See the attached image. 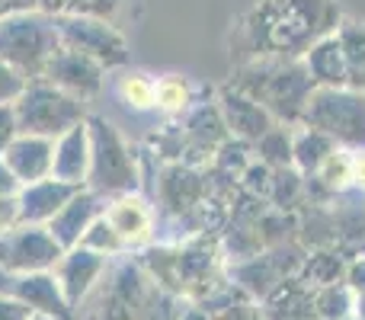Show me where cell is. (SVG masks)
<instances>
[{
	"mask_svg": "<svg viewBox=\"0 0 365 320\" xmlns=\"http://www.w3.org/2000/svg\"><path fill=\"white\" fill-rule=\"evenodd\" d=\"M128 0H71L68 13L74 16H90V19H103V23L119 26V16L125 13Z\"/></svg>",
	"mask_w": 365,
	"mask_h": 320,
	"instance_id": "cell-26",
	"label": "cell"
},
{
	"mask_svg": "<svg viewBox=\"0 0 365 320\" xmlns=\"http://www.w3.org/2000/svg\"><path fill=\"white\" fill-rule=\"evenodd\" d=\"M32 320H48V317H32Z\"/></svg>",
	"mask_w": 365,
	"mask_h": 320,
	"instance_id": "cell-37",
	"label": "cell"
},
{
	"mask_svg": "<svg viewBox=\"0 0 365 320\" xmlns=\"http://www.w3.org/2000/svg\"><path fill=\"white\" fill-rule=\"evenodd\" d=\"M90 132V173L87 189L100 199L138 192L141 186V158L132 151L125 135L103 115H87Z\"/></svg>",
	"mask_w": 365,
	"mask_h": 320,
	"instance_id": "cell-4",
	"label": "cell"
},
{
	"mask_svg": "<svg viewBox=\"0 0 365 320\" xmlns=\"http://www.w3.org/2000/svg\"><path fill=\"white\" fill-rule=\"evenodd\" d=\"M38 0H4V13H16V10H38Z\"/></svg>",
	"mask_w": 365,
	"mask_h": 320,
	"instance_id": "cell-35",
	"label": "cell"
},
{
	"mask_svg": "<svg viewBox=\"0 0 365 320\" xmlns=\"http://www.w3.org/2000/svg\"><path fill=\"white\" fill-rule=\"evenodd\" d=\"M81 192L77 186L61 180H42L23 186L16 195V224H36V227H48V221L68 205L74 195Z\"/></svg>",
	"mask_w": 365,
	"mask_h": 320,
	"instance_id": "cell-15",
	"label": "cell"
},
{
	"mask_svg": "<svg viewBox=\"0 0 365 320\" xmlns=\"http://www.w3.org/2000/svg\"><path fill=\"white\" fill-rule=\"evenodd\" d=\"M192 103H195V93H192V87H189L186 77H180V74L158 77V109L160 113H167L170 119H177V115L189 113Z\"/></svg>",
	"mask_w": 365,
	"mask_h": 320,
	"instance_id": "cell-23",
	"label": "cell"
},
{
	"mask_svg": "<svg viewBox=\"0 0 365 320\" xmlns=\"http://www.w3.org/2000/svg\"><path fill=\"white\" fill-rule=\"evenodd\" d=\"M336 42L343 51V64H346V87L365 93V23L343 19L336 29Z\"/></svg>",
	"mask_w": 365,
	"mask_h": 320,
	"instance_id": "cell-20",
	"label": "cell"
},
{
	"mask_svg": "<svg viewBox=\"0 0 365 320\" xmlns=\"http://www.w3.org/2000/svg\"><path fill=\"white\" fill-rule=\"evenodd\" d=\"M336 145L327 138V135L314 132V128H304L302 132H295V138H292V163L298 167V173L302 176H314L317 167H321L324 160H327V154H334Z\"/></svg>",
	"mask_w": 365,
	"mask_h": 320,
	"instance_id": "cell-21",
	"label": "cell"
},
{
	"mask_svg": "<svg viewBox=\"0 0 365 320\" xmlns=\"http://www.w3.org/2000/svg\"><path fill=\"white\" fill-rule=\"evenodd\" d=\"M13 113H16L19 135H38V138H51V141H58L64 132L87 122L90 115L81 100L51 87L48 81L26 83L19 100L13 103Z\"/></svg>",
	"mask_w": 365,
	"mask_h": 320,
	"instance_id": "cell-6",
	"label": "cell"
},
{
	"mask_svg": "<svg viewBox=\"0 0 365 320\" xmlns=\"http://www.w3.org/2000/svg\"><path fill=\"white\" fill-rule=\"evenodd\" d=\"M0 295L16 298L36 317L77 320V311L64 301L55 272H26V276H4L0 272Z\"/></svg>",
	"mask_w": 365,
	"mask_h": 320,
	"instance_id": "cell-10",
	"label": "cell"
},
{
	"mask_svg": "<svg viewBox=\"0 0 365 320\" xmlns=\"http://www.w3.org/2000/svg\"><path fill=\"white\" fill-rule=\"evenodd\" d=\"M58 51L61 36L55 16L42 10H16L0 16V58L23 81H42Z\"/></svg>",
	"mask_w": 365,
	"mask_h": 320,
	"instance_id": "cell-3",
	"label": "cell"
},
{
	"mask_svg": "<svg viewBox=\"0 0 365 320\" xmlns=\"http://www.w3.org/2000/svg\"><path fill=\"white\" fill-rule=\"evenodd\" d=\"M177 320H208V311L205 308H189V311H182V314H177Z\"/></svg>",
	"mask_w": 365,
	"mask_h": 320,
	"instance_id": "cell-36",
	"label": "cell"
},
{
	"mask_svg": "<svg viewBox=\"0 0 365 320\" xmlns=\"http://www.w3.org/2000/svg\"><path fill=\"white\" fill-rule=\"evenodd\" d=\"M16 138H19L16 113H13V106H6V103H0V158H4V154H6V148H10Z\"/></svg>",
	"mask_w": 365,
	"mask_h": 320,
	"instance_id": "cell-29",
	"label": "cell"
},
{
	"mask_svg": "<svg viewBox=\"0 0 365 320\" xmlns=\"http://www.w3.org/2000/svg\"><path fill=\"white\" fill-rule=\"evenodd\" d=\"M16 224V199H0V234Z\"/></svg>",
	"mask_w": 365,
	"mask_h": 320,
	"instance_id": "cell-32",
	"label": "cell"
},
{
	"mask_svg": "<svg viewBox=\"0 0 365 320\" xmlns=\"http://www.w3.org/2000/svg\"><path fill=\"white\" fill-rule=\"evenodd\" d=\"M103 218H106L109 227L119 234L125 253L145 250V247H151V240L158 237V218H154V208L141 192H128V195H115V199H109Z\"/></svg>",
	"mask_w": 365,
	"mask_h": 320,
	"instance_id": "cell-12",
	"label": "cell"
},
{
	"mask_svg": "<svg viewBox=\"0 0 365 320\" xmlns=\"http://www.w3.org/2000/svg\"><path fill=\"white\" fill-rule=\"evenodd\" d=\"M308 77L314 81V87H327V90H340L346 87V64H343V51L336 42V32L314 45L308 55L302 58Z\"/></svg>",
	"mask_w": 365,
	"mask_h": 320,
	"instance_id": "cell-19",
	"label": "cell"
},
{
	"mask_svg": "<svg viewBox=\"0 0 365 320\" xmlns=\"http://www.w3.org/2000/svg\"><path fill=\"white\" fill-rule=\"evenodd\" d=\"M42 81H48L51 87L64 90L68 96H74V100H81L83 106H87V103L100 100L103 90H106V71L96 61H90L87 55L71 51L61 45V51L51 58Z\"/></svg>",
	"mask_w": 365,
	"mask_h": 320,
	"instance_id": "cell-11",
	"label": "cell"
},
{
	"mask_svg": "<svg viewBox=\"0 0 365 320\" xmlns=\"http://www.w3.org/2000/svg\"><path fill=\"white\" fill-rule=\"evenodd\" d=\"M208 199V180L205 170L186 167V163H167L158 176V202L170 218L192 224L195 212L202 208V202ZM195 237V234H192Z\"/></svg>",
	"mask_w": 365,
	"mask_h": 320,
	"instance_id": "cell-9",
	"label": "cell"
},
{
	"mask_svg": "<svg viewBox=\"0 0 365 320\" xmlns=\"http://www.w3.org/2000/svg\"><path fill=\"white\" fill-rule=\"evenodd\" d=\"M55 26L64 48L87 55L106 74L128 68V38L122 36L119 26L103 23V19H90V16H74V13L55 16Z\"/></svg>",
	"mask_w": 365,
	"mask_h": 320,
	"instance_id": "cell-7",
	"label": "cell"
},
{
	"mask_svg": "<svg viewBox=\"0 0 365 320\" xmlns=\"http://www.w3.org/2000/svg\"><path fill=\"white\" fill-rule=\"evenodd\" d=\"M0 13H4V0H0Z\"/></svg>",
	"mask_w": 365,
	"mask_h": 320,
	"instance_id": "cell-38",
	"label": "cell"
},
{
	"mask_svg": "<svg viewBox=\"0 0 365 320\" xmlns=\"http://www.w3.org/2000/svg\"><path fill=\"white\" fill-rule=\"evenodd\" d=\"M64 250L48 234V227L13 224L0 234V272L26 276V272H55Z\"/></svg>",
	"mask_w": 365,
	"mask_h": 320,
	"instance_id": "cell-8",
	"label": "cell"
},
{
	"mask_svg": "<svg viewBox=\"0 0 365 320\" xmlns=\"http://www.w3.org/2000/svg\"><path fill=\"white\" fill-rule=\"evenodd\" d=\"M26 83H29V81H23V77H19L16 71H13L10 64L0 58V103L13 106V103L19 100V93L26 90Z\"/></svg>",
	"mask_w": 365,
	"mask_h": 320,
	"instance_id": "cell-28",
	"label": "cell"
},
{
	"mask_svg": "<svg viewBox=\"0 0 365 320\" xmlns=\"http://www.w3.org/2000/svg\"><path fill=\"white\" fill-rule=\"evenodd\" d=\"M0 16H4V13H0Z\"/></svg>",
	"mask_w": 365,
	"mask_h": 320,
	"instance_id": "cell-39",
	"label": "cell"
},
{
	"mask_svg": "<svg viewBox=\"0 0 365 320\" xmlns=\"http://www.w3.org/2000/svg\"><path fill=\"white\" fill-rule=\"evenodd\" d=\"M340 29V6L334 0H257L240 19L237 38L250 61H302L321 38Z\"/></svg>",
	"mask_w": 365,
	"mask_h": 320,
	"instance_id": "cell-1",
	"label": "cell"
},
{
	"mask_svg": "<svg viewBox=\"0 0 365 320\" xmlns=\"http://www.w3.org/2000/svg\"><path fill=\"white\" fill-rule=\"evenodd\" d=\"M353 186L365 189V151H353Z\"/></svg>",
	"mask_w": 365,
	"mask_h": 320,
	"instance_id": "cell-33",
	"label": "cell"
},
{
	"mask_svg": "<svg viewBox=\"0 0 365 320\" xmlns=\"http://www.w3.org/2000/svg\"><path fill=\"white\" fill-rule=\"evenodd\" d=\"M311 180L321 182L327 192H343L346 186H353V151L336 148L334 154H327V160L317 167V173Z\"/></svg>",
	"mask_w": 365,
	"mask_h": 320,
	"instance_id": "cell-24",
	"label": "cell"
},
{
	"mask_svg": "<svg viewBox=\"0 0 365 320\" xmlns=\"http://www.w3.org/2000/svg\"><path fill=\"white\" fill-rule=\"evenodd\" d=\"M302 125L327 135L336 148L365 151V93L349 87H317L304 106Z\"/></svg>",
	"mask_w": 365,
	"mask_h": 320,
	"instance_id": "cell-5",
	"label": "cell"
},
{
	"mask_svg": "<svg viewBox=\"0 0 365 320\" xmlns=\"http://www.w3.org/2000/svg\"><path fill=\"white\" fill-rule=\"evenodd\" d=\"M81 247H87V250H93V253H103V257H119V253H125V247H122L119 234L109 227L106 218H96V221H93V227L83 234Z\"/></svg>",
	"mask_w": 365,
	"mask_h": 320,
	"instance_id": "cell-27",
	"label": "cell"
},
{
	"mask_svg": "<svg viewBox=\"0 0 365 320\" xmlns=\"http://www.w3.org/2000/svg\"><path fill=\"white\" fill-rule=\"evenodd\" d=\"M36 314H32L26 304H19L16 298H6L0 295V320H32Z\"/></svg>",
	"mask_w": 365,
	"mask_h": 320,
	"instance_id": "cell-30",
	"label": "cell"
},
{
	"mask_svg": "<svg viewBox=\"0 0 365 320\" xmlns=\"http://www.w3.org/2000/svg\"><path fill=\"white\" fill-rule=\"evenodd\" d=\"M218 109H221V119H225L231 138L247 141V145H257V141L263 138L272 125H276V119H272V115L266 113L257 100H250L247 93L234 90L231 83H227V87H221Z\"/></svg>",
	"mask_w": 365,
	"mask_h": 320,
	"instance_id": "cell-14",
	"label": "cell"
},
{
	"mask_svg": "<svg viewBox=\"0 0 365 320\" xmlns=\"http://www.w3.org/2000/svg\"><path fill=\"white\" fill-rule=\"evenodd\" d=\"M115 93H119V100L125 103L128 109H138V113H145V109H158V81H154L151 74H145V71H122L119 81H115Z\"/></svg>",
	"mask_w": 365,
	"mask_h": 320,
	"instance_id": "cell-22",
	"label": "cell"
},
{
	"mask_svg": "<svg viewBox=\"0 0 365 320\" xmlns=\"http://www.w3.org/2000/svg\"><path fill=\"white\" fill-rule=\"evenodd\" d=\"M231 87L257 100L272 119L302 122L304 106L314 93V81L302 61H244L231 77Z\"/></svg>",
	"mask_w": 365,
	"mask_h": 320,
	"instance_id": "cell-2",
	"label": "cell"
},
{
	"mask_svg": "<svg viewBox=\"0 0 365 320\" xmlns=\"http://www.w3.org/2000/svg\"><path fill=\"white\" fill-rule=\"evenodd\" d=\"M109 257L103 253H93L87 247H74V250H64V257L58 259L55 266V279L61 285L64 301L74 311H81V304L90 298V291L96 289L100 276L106 272Z\"/></svg>",
	"mask_w": 365,
	"mask_h": 320,
	"instance_id": "cell-13",
	"label": "cell"
},
{
	"mask_svg": "<svg viewBox=\"0 0 365 320\" xmlns=\"http://www.w3.org/2000/svg\"><path fill=\"white\" fill-rule=\"evenodd\" d=\"M257 154H259V160L272 170L292 167V135L285 132L282 125H272L269 132L257 141Z\"/></svg>",
	"mask_w": 365,
	"mask_h": 320,
	"instance_id": "cell-25",
	"label": "cell"
},
{
	"mask_svg": "<svg viewBox=\"0 0 365 320\" xmlns=\"http://www.w3.org/2000/svg\"><path fill=\"white\" fill-rule=\"evenodd\" d=\"M19 189H23V182L13 176V170L4 163V158H0V199H16Z\"/></svg>",
	"mask_w": 365,
	"mask_h": 320,
	"instance_id": "cell-31",
	"label": "cell"
},
{
	"mask_svg": "<svg viewBox=\"0 0 365 320\" xmlns=\"http://www.w3.org/2000/svg\"><path fill=\"white\" fill-rule=\"evenodd\" d=\"M103 212H106V199H100V195L90 192V189H81V192L48 221V234L58 240L61 250H74V247H81L83 234L93 227V221L103 218Z\"/></svg>",
	"mask_w": 365,
	"mask_h": 320,
	"instance_id": "cell-16",
	"label": "cell"
},
{
	"mask_svg": "<svg viewBox=\"0 0 365 320\" xmlns=\"http://www.w3.org/2000/svg\"><path fill=\"white\" fill-rule=\"evenodd\" d=\"M4 163L13 170V176H16L23 186L51 180V170H55V141L38 138V135H19V138L6 148Z\"/></svg>",
	"mask_w": 365,
	"mask_h": 320,
	"instance_id": "cell-17",
	"label": "cell"
},
{
	"mask_svg": "<svg viewBox=\"0 0 365 320\" xmlns=\"http://www.w3.org/2000/svg\"><path fill=\"white\" fill-rule=\"evenodd\" d=\"M68 4L71 0H38V10L48 13V16H61V13H68Z\"/></svg>",
	"mask_w": 365,
	"mask_h": 320,
	"instance_id": "cell-34",
	"label": "cell"
},
{
	"mask_svg": "<svg viewBox=\"0 0 365 320\" xmlns=\"http://www.w3.org/2000/svg\"><path fill=\"white\" fill-rule=\"evenodd\" d=\"M87 173H90V132L87 122L74 125L55 141V170L51 176L61 182H71L77 189H87Z\"/></svg>",
	"mask_w": 365,
	"mask_h": 320,
	"instance_id": "cell-18",
	"label": "cell"
}]
</instances>
